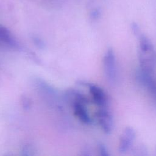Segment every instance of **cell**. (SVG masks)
<instances>
[{"label": "cell", "mask_w": 156, "mask_h": 156, "mask_svg": "<svg viewBox=\"0 0 156 156\" xmlns=\"http://www.w3.org/2000/svg\"><path fill=\"white\" fill-rule=\"evenodd\" d=\"M138 60L140 70L152 74L156 66V54L151 41L144 35L139 37Z\"/></svg>", "instance_id": "cell-1"}, {"label": "cell", "mask_w": 156, "mask_h": 156, "mask_svg": "<svg viewBox=\"0 0 156 156\" xmlns=\"http://www.w3.org/2000/svg\"><path fill=\"white\" fill-rule=\"evenodd\" d=\"M103 66L107 79L110 83H114L116 79L117 69L115 55L112 48L108 49L104 54Z\"/></svg>", "instance_id": "cell-2"}, {"label": "cell", "mask_w": 156, "mask_h": 156, "mask_svg": "<svg viewBox=\"0 0 156 156\" xmlns=\"http://www.w3.org/2000/svg\"><path fill=\"white\" fill-rule=\"evenodd\" d=\"M96 118L102 130L105 133H111L113 128V119L111 112L106 106L99 107L96 113Z\"/></svg>", "instance_id": "cell-3"}, {"label": "cell", "mask_w": 156, "mask_h": 156, "mask_svg": "<svg viewBox=\"0 0 156 156\" xmlns=\"http://www.w3.org/2000/svg\"><path fill=\"white\" fill-rule=\"evenodd\" d=\"M135 130L131 127H126L122 132L119 142V151L125 153L128 151L133 143L135 138Z\"/></svg>", "instance_id": "cell-4"}, {"label": "cell", "mask_w": 156, "mask_h": 156, "mask_svg": "<svg viewBox=\"0 0 156 156\" xmlns=\"http://www.w3.org/2000/svg\"><path fill=\"white\" fill-rule=\"evenodd\" d=\"M88 89L94 102L99 107H105L107 98L104 91L99 86L94 84H88Z\"/></svg>", "instance_id": "cell-5"}, {"label": "cell", "mask_w": 156, "mask_h": 156, "mask_svg": "<svg viewBox=\"0 0 156 156\" xmlns=\"http://www.w3.org/2000/svg\"><path fill=\"white\" fill-rule=\"evenodd\" d=\"M0 44L10 48H18L19 44L12 33L0 24Z\"/></svg>", "instance_id": "cell-6"}, {"label": "cell", "mask_w": 156, "mask_h": 156, "mask_svg": "<svg viewBox=\"0 0 156 156\" xmlns=\"http://www.w3.org/2000/svg\"><path fill=\"white\" fill-rule=\"evenodd\" d=\"M144 86L147 88L151 96L156 101V76L154 74Z\"/></svg>", "instance_id": "cell-7"}, {"label": "cell", "mask_w": 156, "mask_h": 156, "mask_svg": "<svg viewBox=\"0 0 156 156\" xmlns=\"http://www.w3.org/2000/svg\"><path fill=\"white\" fill-rule=\"evenodd\" d=\"M21 103L24 108L28 109L30 107V101L27 96H23L21 98Z\"/></svg>", "instance_id": "cell-8"}, {"label": "cell", "mask_w": 156, "mask_h": 156, "mask_svg": "<svg viewBox=\"0 0 156 156\" xmlns=\"http://www.w3.org/2000/svg\"><path fill=\"white\" fill-rule=\"evenodd\" d=\"M98 147H99V151L100 154L101 155H103V156L108 155V151H107L105 145H104L103 144H99Z\"/></svg>", "instance_id": "cell-9"}, {"label": "cell", "mask_w": 156, "mask_h": 156, "mask_svg": "<svg viewBox=\"0 0 156 156\" xmlns=\"http://www.w3.org/2000/svg\"><path fill=\"white\" fill-rule=\"evenodd\" d=\"M33 41L38 47L40 48H43L44 47V43H43V41L37 37H33Z\"/></svg>", "instance_id": "cell-10"}, {"label": "cell", "mask_w": 156, "mask_h": 156, "mask_svg": "<svg viewBox=\"0 0 156 156\" xmlns=\"http://www.w3.org/2000/svg\"><path fill=\"white\" fill-rule=\"evenodd\" d=\"M132 31H133V34L135 35H136V36L139 37L141 34V32H140V28H139V27L138 26V25L136 23H132Z\"/></svg>", "instance_id": "cell-11"}, {"label": "cell", "mask_w": 156, "mask_h": 156, "mask_svg": "<svg viewBox=\"0 0 156 156\" xmlns=\"http://www.w3.org/2000/svg\"><path fill=\"white\" fill-rule=\"evenodd\" d=\"M23 152L24 155H32V149L29 147V146H25L23 149Z\"/></svg>", "instance_id": "cell-12"}, {"label": "cell", "mask_w": 156, "mask_h": 156, "mask_svg": "<svg viewBox=\"0 0 156 156\" xmlns=\"http://www.w3.org/2000/svg\"><path fill=\"white\" fill-rule=\"evenodd\" d=\"M99 16V12L97 9L93 10L91 13V16L93 19H96Z\"/></svg>", "instance_id": "cell-13"}]
</instances>
